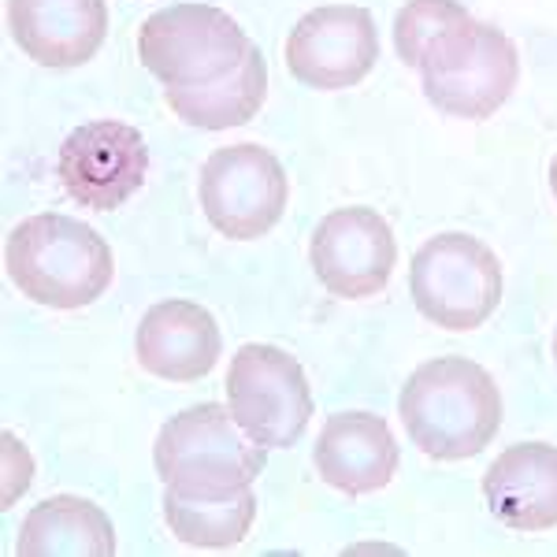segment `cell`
<instances>
[{"mask_svg":"<svg viewBox=\"0 0 557 557\" xmlns=\"http://www.w3.org/2000/svg\"><path fill=\"white\" fill-rule=\"evenodd\" d=\"M483 498L491 513L513 532H550L557 528V446H509L483 472Z\"/></svg>","mask_w":557,"mask_h":557,"instance_id":"obj_15","label":"cell"},{"mask_svg":"<svg viewBox=\"0 0 557 557\" xmlns=\"http://www.w3.org/2000/svg\"><path fill=\"white\" fill-rule=\"evenodd\" d=\"M380 60L372 12L357 4H323L301 15L286 38V67L301 86L335 94L364 83Z\"/></svg>","mask_w":557,"mask_h":557,"instance_id":"obj_10","label":"cell"},{"mask_svg":"<svg viewBox=\"0 0 557 557\" xmlns=\"http://www.w3.org/2000/svg\"><path fill=\"white\" fill-rule=\"evenodd\" d=\"M164 520L178 543L197 550H227L253 528L257 494L249 487L235 498H183L175 491H164Z\"/></svg>","mask_w":557,"mask_h":557,"instance_id":"obj_18","label":"cell"},{"mask_svg":"<svg viewBox=\"0 0 557 557\" xmlns=\"http://www.w3.org/2000/svg\"><path fill=\"white\" fill-rule=\"evenodd\" d=\"M227 409L264 450H290L312 420V391L286 349L249 343L231 357Z\"/></svg>","mask_w":557,"mask_h":557,"instance_id":"obj_7","label":"cell"},{"mask_svg":"<svg viewBox=\"0 0 557 557\" xmlns=\"http://www.w3.org/2000/svg\"><path fill=\"white\" fill-rule=\"evenodd\" d=\"M15 550L23 557H108L115 554L112 520L78 494H52L26 513Z\"/></svg>","mask_w":557,"mask_h":557,"instance_id":"obj_16","label":"cell"},{"mask_svg":"<svg viewBox=\"0 0 557 557\" xmlns=\"http://www.w3.org/2000/svg\"><path fill=\"white\" fill-rule=\"evenodd\" d=\"M424 97L454 120H491L513 97L520 78L517 45L491 23L465 20L420 60Z\"/></svg>","mask_w":557,"mask_h":557,"instance_id":"obj_4","label":"cell"},{"mask_svg":"<svg viewBox=\"0 0 557 557\" xmlns=\"http://www.w3.org/2000/svg\"><path fill=\"white\" fill-rule=\"evenodd\" d=\"M550 190H554V197H557V157L550 160Z\"/></svg>","mask_w":557,"mask_h":557,"instance_id":"obj_20","label":"cell"},{"mask_svg":"<svg viewBox=\"0 0 557 557\" xmlns=\"http://www.w3.org/2000/svg\"><path fill=\"white\" fill-rule=\"evenodd\" d=\"M149 149L138 127L120 120H94L71 131L60 146L57 175L67 197L83 209L115 212L141 190Z\"/></svg>","mask_w":557,"mask_h":557,"instance_id":"obj_9","label":"cell"},{"mask_svg":"<svg viewBox=\"0 0 557 557\" xmlns=\"http://www.w3.org/2000/svg\"><path fill=\"white\" fill-rule=\"evenodd\" d=\"M4 268L23 298L64 312L94 305L115 275L108 242L64 212H41L12 227Z\"/></svg>","mask_w":557,"mask_h":557,"instance_id":"obj_2","label":"cell"},{"mask_svg":"<svg viewBox=\"0 0 557 557\" xmlns=\"http://www.w3.org/2000/svg\"><path fill=\"white\" fill-rule=\"evenodd\" d=\"M253 49L249 34L212 4H172L138 30V57L168 89H194L235 71Z\"/></svg>","mask_w":557,"mask_h":557,"instance_id":"obj_6","label":"cell"},{"mask_svg":"<svg viewBox=\"0 0 557 557\" xmlns=\"http://www.w3.org/2000/svg\"><path fill=\"white\" fill-rule=\"evenodd\" d=\"M312 461L327 487L357 498L394 480L398 443L391 435V424L375 412H335L320 431Z\"/></svg>","mask_w":557,"mask_h":557,"instance_id":"obj_14","label":"cell"},{"mask_svg":"<svg viewBox=\"0 0 557 557\" xmlns=\"http://www.w3.org/2000/svg\"><path fill=\"white\" fill-rule=\"evenodd\" d=\"M409 294L420 317L443 331L483 327L502 301V264L487 242L446 231L417 249Z\"/></svg>","mask_w":557,"mask_h":557,"instance_id":"obj_5","label":"cell"},{"mask_svg":"<svg viewBox=\"0 0 557 557\" xmlns=\"http://www.w3.org/2000/svg\"><path fill=\"white\" fill-rule=\"evenodd\" d=\"M268 97V64L264 52L249 49L246 60L227 71L223 78L194 89H164L168 108L186 123V127L197 131H231L249 123L260 112Z\"/></svg>","mask_w":557,"mask_h":557,"instance_id":"obj_17","label":"cell"},{"mask_svg":"<svg viewBox=\"0 0 557 557\" xmlns=\"http://www.w3.org/2000/svg\"><path fill=\"white\" fill-rule=\"evenodd\" d=\"M309 260L323 290L343 301H361L375 298L391 283L398 242L380 212L354 205L323 215L320 227L312 231Z\"/></svg>","mask_w":557,"mask_h":557,"instance_id":"obj_11","label":"cell"},{"mask_svg":"<svg viewBox=\"0 0 557 557\" xmlns=\"http://www.w3.org/2000/svg\"><path fill=\"white\" fill-rule=\"evenodd\" d=\"M152 461L164 487L183 498H235L264 472L268 450L246 435L235 412L205 401L160 428Z\"/></svg>","mask_w":557,"mask_h":557,"instance_id":"obj_3","label":"cell"},{"mask_svg":"<svg viewBox=\"0 0 557 557\" xmlns=\"http://www.w3.org/2000/svg\"><path fill=\"white\" fill-rule=\"evenodd\" d=\"M201 209L209 223L231 242H253L283 220L290 178L272 149L242 141L215 149L201 168Z\"/></svg>","mask_w":557,"mask_h":557,"instance_id":"obj_8","label":"cell"},{"mask_svg":"<svg viewBox=\"0 0 557 557\" xmlns=\"http://www.w3.org/2000/svg\"><path fill=\"white\" fill-rule=\"evenodd\" d=\"M398 417L412 446L435 461H469L502 428V394L494 375L469 357H435L401 386Z\"/></svg>","mask_w":557,"mask_h":557,"instance_id":"obj_1","label":"cell"},{"mask_svg":"<svg viewBox=\"0 0 557 557\" xmlns=\"http://www.w3.org/2000/svg\"><path fill=\"white\" fill-rule=\"evenodd\" d=\"M8 30L41 67H83L108 34L104 0H8Z\"/></svg>","mask_w":557,"mask_h":557,"instance_id":"obj_12","label":"cell"},{"mask_svg":"<svg viewBox=\"0 0 557 557\" xmlns=\"http://www.w3.org/2000/svg\"><path fill=\"white\" fill-rule=\"evenodd\" d=\"M554 361H557V331H554Z\"/></svg>","mask_w":557,"mask_h":557,"instance_id":"obj_21","label":"cell"},{"mask_svg":"<svg viewBox=\"0 0 557 557\" xmlns=\"http://www.w3.org/2000/svg\"><path fill=\"white\" fill-rule=\"evenodd\" d=\"M465 20L469 12L457 0H409L394 20V49H398L401 64L420 67L431 45Z\"/></svg>","mask_w":557,"mask_h":557,"instance_id":"obj_19","label":"cell"},{"mask_svg":"<svg viewBox=\"0 0 557 557\" xmlns=\"http://www.w3.org/2000/svg\"><path fill=\"white\" fill-rule=\"evenodd\" d=\"M134 349H138V364L157 380L197 383L220 361L223 338L209 309L172 298L152 305L141 317Z\"/></svg>","mask_w":557,"mask_h":557,"instance_id":"obj_13","label":"cell"}]
</instances>
